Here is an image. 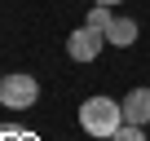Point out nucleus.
Segmentation results:
<instances>
[{"instance_id": "f257e3e1", "label": "nucleus", "mask_w": 150, "mask_h": 141, "mask_svg": "<svg viewBox=\"0 0 150 141\" xmlns=\"http://www.w3.org/2000/svg\"><path fill=\"white\" fill-rule=\"evenodd\" d=\"M124 123V106L115 102V97H88V102H80V128L88 132V137H115V128Z\"/></svg>"}, {"instance_id": "f03ea898", "label": "nucleus", "mask_w": 150, "mask_h": 141, "mask_svg": "<svg viewBox=\"0 0 150 141\" xmlns=\"http://www.w3.org/2000/svg\"><path fill=\"white\" fill-rule=\"evenodd\" d=\"M40 102V80L27 75V70H13V75L0 80V106L5 110H31Z\"/></svg>"}, {"instance_id": "7ed1b4c3", "label": "nucleus", "mask_w": 150, "mask_h": 141, "mask_svg": "<svg viewBox=\"0 0 150 141\" xmlns=\"http://www.w3.org/2000/svg\"><path fill=\"white\" fill-rule=\"evenodd\" d=\"M102 49H106V31H97V27H75L71 35H66V57L71 62H97L102 57Z\"/></svg>"}, {"instance_id": "20e7f679", "label": "nucleus", "mask_w": 150, "mask_h": 141, "mask_svg": "<svg viewBox=\"0 0 150 141\" xmlns=\"http://www.w3.org/2000/svg\"><path fill=\"white\" fill-rule=\"evenodd\" d=\"M119 106H124V123H141V128L150 123V88H132Z\"/></svg>"}, {"instance_id": "39448f33", "label": "nucleus", "mask_w": 150, "mask_h": 141, "mask_svg": "<svg viewBox=\"0 0 150 141\" xmlns=\"http://www.w3.org/2000/svg\"><path fill=\"white\" fill-rule=\"evenodd\" d=\"M106 44H115V49L137 44V22H132V18H115V22L106 27Z\"/></svg>"}, {"instance_id": "423d86ee", "label": "nucleus", "mask_w": 150, "mask_h": 141, "mask_svg": "<svg viewBox=\"0 0 150 141\" xmlns=\"http://www.w3.org/2000/svg\"><path fill=\"white\" fill-rule=\"evenodd\" d=\"M115 22V13H110V5H93L88 9V27H97V31H106Z\"/></svg>"}, {"instance_id": "0eeeda50", "label": "nucleus", "mask_w": 150, "mask_h": 141, "mask_svg": "<svg viewBox=\"0 0 150 141\" xmlns=\"http://www.w3.org/2000/svg\"><path fill=\"white\" fill-rule=\"evenodd\" d=\"M110 141H150V137H146V132H141V123H119V128H115V137H110Z\"/></svg>"}, {"instance_id": "6e6552de", "label": "nucleus", "mask_w": 150, "mask_h": 141, "mask_svg": "<svg viewBox=\"0 0 150 141\" xmlns=\"http://www.w3.org/2000/svg\"><path fill=\"white\" fill-rule=\"evenodd\" d=\"M0 141H35L31 132H22L18 123H0Z\"/></svg>"}, {"instance_id": "1a4fd4ad", "label": "nucleus", "mask_w": 150, "mask_h": 141, "mask_svg": "<svg viewBox=\"0 0 150 141\" xmlns=\"http://www.w3.org/2000/svg\"><path fill=\"white\" fill-rule=\"evenodd\" d=\"M93 5H124V0H93Z\"/></svg>"}]
</instances>
